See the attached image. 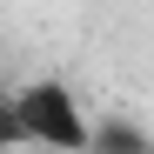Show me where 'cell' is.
<instances>
[{"label":"cell","mask_w":154,"mask_h":154,"mask_svg":"<svg viewBox=\"0 0 154 154\" xmlns=\"http://www.w3.org/2000/svg\"><path fill=\"white\" fill-rule=\"evenodd\" d=\"M14 114H20V134L27 147H54V154H87V114H81V94L67 81H27L14 94Z\"/></svg>","instance_id":"obj_1"},{"label":"cell","mask_w":154,"mask_h":154,"mask_svg":"<svg viewBox=\"0 0 154 154\" xmlns=\"http://www.w3.org/2000/svg\"><path fill=\"white\" fill-rule=\"evenodd\" d=\"M87 154H154L141 127H127V121H94L87 127Z\"/></svg>","instance_id":"obj_2"},{"label":"cell","mask_w":154,"mask_h":154,"mask_svg":"<svg viewBox=\"0 0 154 154\" xmlns=\"http://www.w3.org/2000/svg\"><path fill=\"white\" fill-rule=\"evenodd\" d=\"M27 147V134H20V114H14V94H0V154Z\"/></svg>","instance_id":"obj_3"}]
</instances>
